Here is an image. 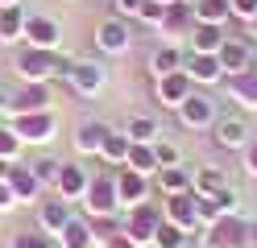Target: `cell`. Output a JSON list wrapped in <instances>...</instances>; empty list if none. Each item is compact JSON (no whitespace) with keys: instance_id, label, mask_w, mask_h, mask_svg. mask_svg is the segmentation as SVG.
Here are the masks:
<instances>
[{"instance_id":"obj_17","label":"cell","mask_w":257,"mask_h":248,"mask_svg":"<svg viewBox=\"0 0 257 248\" xmlns=\"http://www.w3.org/2000/svg\"><path fill=\"white\" fill-rule=\"evenodd\" d=\"M195 25H199L195 5H187V0H174V5H166V17H162V25H158V29L174 38V33H191Z\"/></svg>"},{"instance_id":"obj_20","label":"cell","mask_w":257,"mask_h":248,"mask_svg":"<svg viewBox=\"0 0 257 248\" xmlns=\"http://www.w3.org/2000/svg\"><path fill=\"white\" fill-rule=\"evenodd\" d=\"M183 71L191 75V83H216L224 75V66L216 54H191V58H183Z\"/></svg>"},{"instance_id":"obj_16","label":"cell","mask_w":257,"mask_h":248,"mask_svg":"<svg viewBox=\"0 0 257 248\" xmlns=\"http://www.w3.org/2000/svg\"><path fill=\"white\" fill-rule=\"evenodd\" d=\"M87 170L79 161H71V165H58V178H54V186H58V194L67 198V203H75V198H83V190H87Z\"/></svg>"},{"instance_id":"obj_45","label":"cell","mask_w":257,"mask_h":248,"mask_svg":"<svg viewBox=\"0 0 257 248\" xmlns=\"http://www.w3.org/2000/svg\"><path fill=\"white\" fill-rule=\"evenodd\" d=\"M249 248H257V223H249Z\"/></svg>"},{"instance_id":"obj_41","label":"cell","mask_w":257,"mask_h":248,"mask_svg":"<svg viewBox=\"0 0 257 248\" xmlns=\"http://www.w3.org/2000/svg\"><path fill=\"white\" fill-rule=\"evenodd\" d=\"M141 5L146 0H116V13L120 17H141Z\"/></svg>"},{"instance_id":"obj_18","label":"cell","mask_w":257,"mask_h":248,"mask_svg":"<svg viewBox=\"0 0 257 248\" xmlns=\"http://www.w3.org/2000/svg\"><path fill=\"white\" fill-rule=\"evenodd\" d=\"M187 95H191V75L187 71H170V75L158 79V99H162L166 108H179Z\"/></svg>"},{"instance_id":"obj_49","label":"cell","mask_w":257,"mask_h":248,"mask_svg":"<svg viewBox=\"0 0 257 248\" xmlns=\"http://www.w3.org/2000/svg\"><path fill=\"white\" fill-rule=\"evenodd\" d=\"M162 5H174V0H162Z\"/></svg>"},{"instance_id":"obj_27","label":"cell","mask_w":257,"mask_h":248,"mask_svg":"<svg viewBox=\"0 0 257 248\" xmlns=\"http://www.w3.org/2000/svg\"><path fill=\"white\" fill-rule=\"evenodd\" d=\"M124 165H128V170H137V174H158V170H162V165H158V157H154V145H128V157H124Z\"/></svg>"},{"instance_id":"obj_23","label":"cell","mask_w":257,"mask_h":248,"mask_svg":"<svg viewBox=\"0 0 257 248\" xmlns=\"http://www.w3.org/2000/svg\"><path fill=\"white\" fill-rule=\"evenodd\" d=\"M224 33L220 25H207V21H199L195 29H191V46H195V54H216V50L224 46Z\"/></svg>"},{"instance_id":"obj_32","label":"cell","mask_w":257,"mask_h":248,"mask_svg":"<svg viewBox=\"0 0 257 248\" xmlns=\"http://www.w3.org/2000/svg\"><path fill=\"white\" fill-rule=\"evenodd\" d=\"M220 186H224V170H220V165H203V170L191 178V190H195V194H216Z\"/></svg>"},{"instance_id":"obj_12","label":"cell","mask_w":257,"mask_h":248,"mask_svg":"<svg viewBox=\"0 0 257 248\" xmlns=\"http://www.w3.org/2000/svg\"><path fill=\"white\" fill-rule=\"evenodd\" d=\"M46 108H50V91H46V83H25L17 95H9V112H13V116L46 112Z\"/></svg>"},{"instance_id":"obj_5","label":"cell","mask_w":257,"mask_h":248,"mask_svg":"<svg viewBox=\"0 0 257 248\" xmlns=\"http://www.w3.org/2000/svg\"><path fill=\"white\" fill-rule=\"evenodd\" d=\"M83 207L91 215H116V178L112 174H95L87 182V190H83Z\"/></svg>"},{"instance_id":"obj_38","label":"cell","mask_w":257,"mask_h":248,"mask_svg":"<svg viewBox=\"0 0 257 248\" xmlns=\"http://www.w3.org/2000/svg\"><path fill=\"white\" fill-rule=\"evenodd\" d=\"M162 17H166V5H162V0H146V5H141V21L162 25Z\"/></svg>"},{"instance_id":"obj_44","label":"cell","mask_w":257,"mask_h":248,"mask_svg":"<svg viewBox=\"0 0 257 248\" xmlns=\"http://www.w3.org/2000/svg\"><path fill=\"white\" fill-rule=\"evenodd\" d=\"M245 170H249V174H257V141H249V145H245Z\"/></svg>"},{"instance_id":"obj_51","label":"cell","mask_w":257,"mask_h":248,"mask_svg":"<svg viewBox=\"0 0 257 248\" xmlns=\"http://www.w3.org/2000/svg\"><path fill=\"white\" fill-rule=\"evenodd\" d=\"M0 124H5V116H0Z\"/></svg>"},{"instance_id":"obj_48","label":"cell","mask_w":257,"mask_h":248,"mask_svg":"<svg viewBox=\"0 0 257 248\" xmlns=\"http://www.w3.org/2000/svg\"><path fill=\"white\" fill-rule=\"evenodd\" d=\"M249 25H253V33H257V17H253V21H249Z\"/></svg>"},{"instance_id":"obj_24","label":"cell","mask_w":257,"mask_h":248,"mask_svg":"<svg viewBox=\"0 0 257 248\" xmlns=\"http://www.w3.org/2000/svg\"><path fill=\"white\" fill-rule=\"evenodd\" d=\"M128 132H116V128H108L104 132V145H100V157L108 161V165H124V157H128Z\"/></svg>"},{"instance_id":"obj_50","label":"cell","mask_w":257,"mask_h":248,"mask_svg":"<svg viewBox=\"0 0 257 248\" xmlns=\"http://www.w3.org/2000/svg\"><path fill=\"white\" fill-rule=\"evenodd\" d=\"M187 5H195V0H187Z\"/></svg>"},{"instance_id":"obj_30","label":"cell","mask_w":257,"mask_h":248,"mask_svg":"<svg viewBox=\"0 0 257 248\" xmlns=\"http://www.w3.org/2000/svg\"><path fill=\"white\" fill-rule=\"evenodd\" d=\"M195 17L207 21V25H224L232 17V5L228 0H195Z\"/></svg>"},{"instance_id":"obj_33","label":"cell","mask_w":257,"mask_h":248,"mask_svg":"<svg viewBox=\"0 0 257 248\" xmlns=\"http://www.w3.org/2000/svg\"><path fill=\"white\" fill-rule=\"evenodd\" d=\"M150 71L162 79V75H170V71H183V50H174V46H162L154 54V62H150Z\"/></svg>"},{"instance_id":"obj_6","label":"cell","mask_w":257,"mask_h":248,"mask_svg":"<svg viewBox=\"0 0 257 248\" xmlns=\"http://www.w3.org/2000/svg\"><path fill=\"white\" fill-rule=\"evenodd\" d=\"M162 215H166L170 223H179L187 236H195V231H199V203H195V190H187V194H166Z\"/></svg>"},{"instance_id":"obj_31","label":"cell","mask_w":257,"mask_h":248,"mask_svg":"<svg viewBox=\"0 0 257 248\" xmlns=\"http://www.w3.org/2000/svg\"><path fill=\"white\" fill-rule=\"evenodd\" d=\"M187 231L179 227V223H170V219H162L158 223V231H154V248H187Z\"/></svg>"},{"instance_id":"obj_29","label":"cell","mask_w":257,"mask_h":248,"mask_svg":"<svg viewBox=\"0 0 257 248\" xmlns=\"http://www.w3.org/2000/svg\"><path fill=\"white\" fill-rule=\"evenodd\" d=\"M124 132H128V141H137V145H154L158 141V120L154 116H128Z\"/></svg>"},{"instance_id":"obj_39","label":"cell","mask_w":257,"mask_h":248,"mask_svg":"<svg viewBox=\"0 0 257 248\" xmlns=\"http://www.w3.org/2000/svg\"><path fill=\"white\" fill-rule=\"evenodd\" d=\"M154 157H158V165H179V149L166 141H154Z\"/></svg>"},{"instance_id":"obj_47","label":"cell","mask_w":257,"mask_h":248,"mask_svg":"<svg viewBox=\"0 0 257 248\" xmlns=\"http://www.w3.org/2000/svg\"><path fill=\"white\" fill-rule=\"evenodd\" d=\"M9 5H21V0H0V9H9Z\"/></svg>"},{"instance_id":"obj_15","label":"cell","mask_w":257,"mask_h":248,"mask_svg":"<svg viewBox=\"0 0 257 248\" xmlns=\"http://www.w3.org/2000/svg\"><path fill=\"white\" fill-rule=\"evenodd\" d=\"M9 190L17 194V203H38V198H42V182L34 178L29 165H17V161H13V165H9Z\"/></svg>"},{"instance_id":"obj_42","label":"cell","mask_w":257,"mask_h":248,"mask_svg":"<svg viewBox=\"0 0 257 248\" xmlns=\"http://www.w3.org/2000/svg\"><path fill=\"white\" fill-rule=\"evenodd\" d=\"M100 248H137V244H133V240H128V236H124V227H120V231H116V236H108V240H104Z\"/></svg>"},{"instance_id":"obj_3","label":"cell","mask_w":257,"mask_h":248,"mask_svg":"<svg viewBox=\"0 0 257 248\" xmlns=\"http://www.w3.org/2000/svg\"><path fill=\"white\" fill-rule=\"evenodd\" d=\"M207 248H249V223L240 215H220L216 223H207Z\"/></svg>"},{"instance_id":"obj_26","label":"cell","mask_w":257,"mask_h":248,"mask_svg":"<svg viewBox=\"0 0 257 248\" xmlns=\"http://www.w3.org/2000/svg\"><path fill=\"white\" fill-rule=\"evenodd\" d=\"M104 132H108V124H100V120H83V124H79V132H75V149H79V153H100Z\"/></svg>"},{"instance_id":"obj_13","label":"cell","mask_w":257,"mask_h":248,"mask_svg":"<svg viewBox=\"0 0 257 248\" xmlns=\"http://www.w3.org/2000/svg\"><path fill=\"white\" fill-rule=\"evenodd\" d=\"M38 223H42L46 236H50V231L58 236V231L71 223V203H67L62 194H58V198H42V203H38Z\"/></svg>"},{"instance_id":"obj_28","label":"cell","mask_w":257,"mask_h":248,"mask_svg":"<svg viewBox=\"0 0 257 248\" xmlns=\"http://www.w3.org/2000/svg\"><path fill=\"white\" fill-rule=\"evenodd\" d=\"M158 186H162V194H187L191 190V174L183 165H162V170H158Z\"/></svg>"},{"instance_id":"obj_19","label":"cell","mask_w":257,"mask_h":248,"mask_svg":"<svg viewBox=\"0 0 257 248\" xmlns=\"http://www.w3.org/2000/svg\"><path fill=\"white\" fill-rule=\"evenodd\" d=\"M216 145H224V149H245V145H249V124L240 120V116H224V120H216Z\"/></svg>"},{"instance_id":"obj_25","label":"cell","mask_w":257,"mask_h":248,"mask_svg":"<svg viewBox=\"0 0 257 248\" xmlns=\"http://www.w3.org/2000/svg\"><path fill=\"white\" fill-rule=\"evenodd\" d=\"M58 240H62V248H95L91 223H87V219H75V215H71V223L58 231Z\"/></svg>"},{"instance_id":"obj_14","label":"cell","mask_w":257,"mask_h":248,"mask_svg":"<svg viewBox=\"0 0 257 248\" xmlns=\"http://www.w3.org/2000/svg\"><path fill=\"white\" fill-rule=\"evenodd\" d=\"M58 21L50 17H25V42L34 50H58Z\"/></svg>"},{"instance_id":"obj_40","label":"cell","mask_w":257,"mask_h":248,"mask_svg":"<svg viewBox=\"0 0 257 248\" xmlns=\"http://www.w3.org/2000/svg\"><path fill=\"white\" fill-rule=\"evenodd\" d=\"M228 5H232V17H245V21L257 17V0H228Z\"/></svg>"},{"instance_id":"obj_37","label":"cell","mask_w":257,"mask_h":248,"mask_svg":"<svg viewBox=\"0 0 257 248\" xmlns=\"http://www.w3.org/2000/svg\"><path fill=\"white\" fill-rule=\"evenodd\" d=\"M58 165H62V161H54V157H38V161H29V170H34V178L46 186V182L58 178Z\"/></svg>"},{"instance_id":"obj_1","label":"cell","mask_w":257,"mask_h":248,"mask_svg":"<svg viewBox=\"0 0 257 248\" xmlns=\"http://www.w3.org/2000/svg\"><path fill=\"white\" fill-rule=\"evenodd\" d=\"M71 71V58H62L58 50H21V58H17V75L25 83H50V79H67Z\"/></svg>"},{"instance_id":"obj_36","label":"cell","mask_w":257,"mask_h":248,"mask_svg":"<svg viewBox=\"0 0 257 248\" xmlns=\"http://www.w3.org/2000/svg\"><path fill=\"white\" fill-rule=\"evenodd\" d=\"M9 248H50V236H46V231H17V236H13V244Z\"/></svg>"},{"instance_id":"obj_34","label":"cell","mask_w":257,"mask_h":248,"mask_svg":"<svg viewBox=\"0 0 257 248\" xmlns=\"http://www.w3.org/2000/svg\"><path fill=\"white\" fill-rule=\"evenodd\" d=\"M17 153H21V137L5 120V124H0V161H17Z\"/></svg>"},{"instance_id":"obj_11","label":"cell","mask_w":257,"mask_h":248,"mask_svg":"<svg viewBox=\"0 0 257 248\" xmlns=\"http://www.w3.org/2000/svg\"><path fill=\"white\" fill-rule=\"evenodd\" d=\"M216 58L224 66V75H240V71L253 66V50H249V42H240V38H224V46L216 50Z\"/></svg>"},{"instance_id":"obj_4","label":"cell","mask_w":257,"mask_h":248,"mask_svg":"<svg viewBox=\"0 0 257 248\" xmlns=\"http://www.w3.org/2000/svg\"><path fill=\"white\" fill-rule=\"evenodd\" d=\"M166 215L158 211L150 198L146 203H137V207H128V219H124V236L133 240V244H154V231H158V223H162Z\"/></svg>"},{"instance_id":"obj_46","label":"cell","mask_w":257,"mask_h":248,"mask_svg":"<svg viewBox=\"0 0 257 248\" xmlns=\"http://www.w3.org/2000/svg\"><path fill=\"white\" fill-rule=\"evenodd\" d=\"M5 112H9V95L0 91V116H5Z\"/></svg>"},{"instance_id":"obj_10","label":"cell","mask_w":257,"mask_h":248,"mask_svg":"<svg viewBox=\"0 0 257 248\" xmlns=\"http://www.w3.org/2000/svg\"><path fill=\"white\" fill-rule=\"evenodd\" d=\"M174 112H179V120H183L187 128H207V124H216V104H212L207 95H195V91H191Z\"/></svg>"},{"instance_id":"obj_2","label":"cell","mask_w":257,"mask_h":248,"mask_svg":"<svg viewBox=\"0 0 257 248\" xmlns=\"http://www.w3.org/2000/svg\"><path fill=\"white\" fill-rule=\"evenodd\" d=\"M9 128L21 137V145H46L54 141V112H25V116H9Z\"/></svg>"},{"instance_id":"obj_9","label":"cell","mask_w":257,"mask_h":248,"mask_svg":"<svg viewBox=\"0 0 257 248\" xmlns=\"http://www.w3.org/2000/svg\"><path fill=\"white\" fill-rule=\"evenodd\" d=\"M95 46H100L104 54H124V50L133 46V33H128V25L120 17H108V21H100V29H95Z\"/></svg>"},{"instance_id":"obj_8","label":"cell","mask_w":257,"mask_h":248,"mask_svg":"<svg viewBox=\"0 0 257 248\" xmlns=\"http://www.w3.org/2000/svg\"><path fill=\"white\" fill-rule=\"evenodd\" d=\"M146 198H150V178L128 170V165H120L116 170V203L120 207H137V203H146Z\"/></svg>"},{"instance_id":"obj_43","label":"cell","mask_w":257,"mask_h":248,"mask_svg":"<svg viewBox=\"0 0 257 248\" xmlns=\"http://www.w3.org/2000/svg\"><path fill=\"white\" fill-rule=\"evenodd\" d=\"M17 207V194L9 190V182H0V211H13Z\"/></svg>"},{"instance_id":"obj_35","label":"cell","mask_w":257,"mask_h":248,"mask_svg":"<svg viewBox=\"0 0 257 248\" xmlns=\"http://www.w3.org/2000/svg\"><path fill=\"white\" fill-rule=\"evenodd\" d=\"M116 231H120L116 215H91V236H95V244H104L108 236H116Z\"/></svg>"},{"instance_id":"obj_22","label":"cell","mask_w":257,"mask_h":248,"mask_svg":"<svg viewBox=\"0 0 257 248\" xmlns=\"http://www.w3.org/2000/svg\"><path fill=\"white\" fill-rule=\"evenodd\" d=\"M228 91H232V99H236L240 108L257 112V71H253V66H249V71H240V75H232Z\"/></svg>"},{"instance_id":"obj_7","label":"cell","mask_w":257,"mask_h":248,"mask_svg":"<svg viewBox=\"0 0 257 248\" xmlns=\"http://www.w3.org/2000/svg\"><path fill=\"white\" fill-rule=\"evenodd\" d=\"M67 83H71V91H79V95H100V91H104V83H108V75H104V66H100V62L79 58V62H71Z\"/></svg>"},{"instance_id":"obj_21","label":"cell","mask_w":257,"mask_h":248,"mask_svg":"<svg viewBox=\"0 0 257 248\" xmlns=\"http://www.w3.org/2000/svg\"><path fill=\"white\" fill-rule=\"evenodd\" d=\"M21 38H25V9L21 5L0 9V46H13Z\"/></svg>"}]
</instances>
